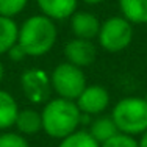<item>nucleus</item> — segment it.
<instances>
[{"label": "nucleus", "instance_id": "f257e3e1", "mask_svg": "<svg viewBox=\"0 0 147 147\" xmlns=\"http://www.w3.org/2000/svg\"><path fill=\"white\" fill-rule=\"evenodd\" d=\"M58 30L55 20L49 19L44 14H33L19 25L17 44L22 47L27 57L38 58L53 49L57 44Z\"/></svg>", "mask_w": 147, "mask_h": 147}, {"label": "nucleus", "instance_id": "f03ea898", "mask_svg": "<svg viewBox=\"0 0 147 147\" xmlns=\"http://www.w3.org/2000/svg\"><path fill=\"white\" fill-rule=\"evenodd\" d=\"M41 116H42V131L58 141L72 135L82 125V111L77 107L75 100H67L61 97L50 99L44 103Z\"/></svg>", "mask_w": 147, "mask_h": 147}, {"label": "nucleus", "instance_id": "7ed1b4c3", "mask_svg": "<svg viewBox=\"0 0 147 147\" xmlns=\"http://www.w3.org/2000/svg\"><path fill=\"white\" fill-rule=\"evenodd\" d=\"M111 117L121 133L141 136L147 131V99L128 96L117 100L111 110Z\"/></svg>", "mask_w": 147, "mask_h": 147}, {"label": "nucleus", "instance_id": "20e7f679", "mask_svg": "<svg viewBox=\"0 0 147 147\" xmlns=\"http://www.w3.org/2000/svg\"><path fill=\"white\" fill-rule=\"evenodd\" d=\"M52 89L58 97L67 100H77V97L86 88V75L82 67L64 61L55 66L50 72Z\"/></svg>", "mask_w": 147, "mask_h": 147}, {"label": "nucleus", "instance_id": "39448f33", "mask_svg": "<svg viewBox=\"0 0 147 147\" xmlns=\"http://www.w3.org/2000/svg\"><path fill=\"white\" fill-rule=\"evenodd\" d=\"M97 39L105 52L119 53L131 44L133 24L122 16H111L102 22Z\"/></svg>", "mask_w": 147, "mask_h": 147}, {"label": "nucleus", "instance_id": "423d86ee", "mask_svg": "<svg viewBox=\"0 0 147 147\" xmlns=\"http://www.w3.org/2000/svg\"><path fill=\"white\" fill-rule=\"evenodd\" d=\"M20 88L27 99L33 105H44L50 100L52 83L50 75L41 67L25 69L20 75Z\"/></svg>", "mask_w": 147, "mask_h": 147}, {"label": "nucleus", "instance_id": "0eeeda50", "mask_svg": "<svg viewBox=\"0 0 147 147\" xmlns=\"http://www.w3.org/2000/svg\"><path fill=\"white\" fill-rule=\"evenodd\" d=\"M110 92L102 85H86V88L75 100L80 111L89 116H100L110 107Z\"/></svg>", "mask_w": 147, "mask_h": 147}, {"label": "nucleus", "instance_id": "6e6552de", "mask_svg": "<svg viewBox=\"0 0 147 147\" xmlns=\"http://www.w3.org/2000/svg\"><path fill=\"white\" fill-rule=\"evenodd\" d=\"M64 57L66 61L77 67H89L97 58V49L89 39L72 38L64 45Z\"/></svg>", "mask_w": 147, "mask_h": 147}, {"label": "nucleus", "instance_id": "1a4fd4ad", "mask_svg": "<svg viewBox=\"0 0 147 147\" xmlns=\"http://www.w3.org/2000/svg\"><path fill=\"white\" fill-rule=\"evenodd\" d=\"M69 24H71L74 38H82V39L89 41L99 36L100 25H102L99 17L89 11H75L69 19Z\"/></svg>", "mask_w": 147, "mask_h": 147}, {"label": "nucleus", "instance_id": "9d476101", "mask_svg": "<svg viewBox=\"0 0 147 147\" xmlns=\"http://www.w3.org/2000/svg\"><path fill=\"white\" fill-rule=\"evenodd\" d=\"M41 14L52 20H66L77 11L78 0H36Z\"/></svg>", "mask_w": 147, "mask_h": 147}, {"label": "nucleus", "instance_id": "9b49d317", "mask_svg": "<svg viewBox=\"0 0 147 147\" xmlns=\"http://www.w3.org/2000/svg\"><path fill=\"white\" fill-rule=\"evenodd\" d=\"M14 127L24 136H31V135L39 133L42 130V116H41V111H36L34 108L19 110L16 122H14Z\"/></svg>", "mask_w": 147, "mask_h": 147}, {"label": "nucleus", "instance_id": "f8f14e48", "mask_svg": "<svg viewBox=\"0 0 147 147\" xmlns=\"http://www.w3.org/2000/svg\"><path fill=\"white\" fill-rule=\"evenodd\" d=\"M19 110L20 108L16 99L13 97V94H9L5 89H0V131L9 130L11 127H14Z\"/></svg>", "mask_w": 147, "mask_h": 147}, {"label": "nucleus", "instance_id": "ddd939ff", "mask_svg": "<svg viewBox=\"0 0 147 147\" xmlns=\"http://www.w3.org/2000/svg\"><path fill=\"white\" fill-rule=\"evenodd\" d=\"M121 16L133 25H147V0H117Z\"/></svg>", "mask_w": 147, "mask_h": 147}, {"label": "nucleus", "instance_id": "4468645a", "mask_svg": "<svg viewBox=\"0 0 147 147\" xmlns=\"http://www.w3.org/2000/svg\"><path fill=\"white\" fill-rule=\"evenodd\" d=\"M88 131H89V135L99 142V144L108 141L110 138H113L114 135L119 133L116 124H114V121H113V117L111 116H102V114L91 121Z\"/></svg>", "mask_w": 147, "mask_h": 147}, {"label": "nucleus", "instance_id": "2eb2a0df", "mask_svg": "<svg viewBox=\"0 0 147 147\" xmlns=\"http://www.w3.org/2000/svg\"><path fill=\"white\" fill-rule=\"evenodd\" d=\"M19 36V25L14 17L0 14V55H6V52L17 44Z\"/></svg>", "mask_w": 147, "mask_h": 147}, {"label": "nucleus", "instance_id": "dca6fc26", "mask_svg": "<svg viewBox=\"0 0 147 147\" xmlns=\"http://www.w3.org/2000/svg\"><path fill=\"white\" fill-rule=\"evenodd\" d=\"M58 147H100L88 130H77L59 141Z\"/></svg>", "mask_w": 147, "mask_h": 147}, {"label": "nucleus", "instance_id": "f3484780", "mask_svg": "<svg viewBox=\"0 0 147 147\" xmlns=\"http://www.w3.org/2000/svg\"><path fill=\"white\" fill-rule=\"evenodd\" d=\"M0 147H30V144L19 131L5 130L0 133Z\"/></svg>", "mask_w": 147, "mask_h": 147}, {"label": "nucleus", "instance_id": "a211bd4d", "mask_svg": "<svg viewBox=\"0 0 147 147\" xmlns=\"http://www.w3.org/2000/svg\"><path fill=\"white\" fill-rule=\"evenodd\" d=\"M28 0H0V14L14 17L24 11Z\"/></svg>", "mask_w": 147, "mask_h": 147}, {"label": "nucleus", "instance_id": "6ab92c4d", "mask_svg": "<svg viewBox=\"0 0 147 147\" xmlns=\"http://www.w3.org/2000/svg\"><path fill=\"white\" fill-rule=\"evenodd\" d=\"M100 147H139V142L135 136H130V135H125V133L119 131L117 135H114L108 141L102 142Z\"/></svg>", "mask_w": 147, "mask_h": 147}, {"label": "nucleus", "instance_id": "aec40b11", "mask_svg": "<svg viewBox=\"0 0 147 147\" xmlns=\"http://www.w3.org/2000/svg\"><path fill=\"white\" fill-rule=\"evenodd\" d=\"M6 55H8V58L11 59V61H14V63H19V61H22L24 58H27L25 52L22 50V47H20L19 44L13 45V47L6 52Z\"/></svg>", "mask_w": 147, "mask_h": 147}, {"label": "nucleus", "instance_id": "412c9836", "mask_svg": "<svg viewBox=\"0 0 147 147\" xmlns=\"http://www.w3.org/2000/svg\"><path fill=\"white\" fill-rule=\"evenodd\" d=\"M138 142H139V147H147V131L142 133V135L139 136Z\"/></svg>", "mask_w": 147, "mask_h": 147}, {"label": "nucleus", "instance_id": "4be33fe9", "mask_svg": "<svg viewBox=\"0 0 147 147\" xmlns=\"http://www.w3.org/2000/svg\"><path fill=\"white\" fill-rule=\"evenodd\" d=\"M3 77H5V66H3L2 59H0V83L3 82Z\"/></svg>", "mask_w": 147, "mask_h": 147}, {"label": "nucleus", "instance_id": "5701e85b", "mask_svg": "<svg viewBox=\"0 0 147 147\" xmlns=\"http://www.w3.org/2000/svg\"><path fill=\"white\" fill-rule=\"evenodd\" d=\"M82 2H85L86 5H99V3L105 2V0H82Z\"/></svg>", "mask_w": 147, "mask_h": 147}]
</instances>
